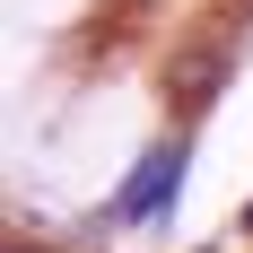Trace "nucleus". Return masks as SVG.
I'll return each instance as SVG.
<instances>
[{"mask_svg":"<svg viewBox=\"0 0 253 253\" xmlns=\"http://www.w3.org/2000/svg\"><path fill=\"white\" fill-rule=\"evenodd\" d=\"M175 192H183V149L140 157V175H131V183H123V201H114V227H157V218L175 210Z\"/></svg>","mask_w":253,"mask_h":253,"instance_id":"obj_1","label":"nucleus"}]
</instances>
